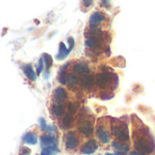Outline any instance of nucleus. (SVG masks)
<instances>
[{
    "label": "nucleus",
    "mask_w": 155,
    "mask_h": 155,
    "mask_svg": "<svg viewBox=\"0 0 155 155\" xmlns=\"http://www.w3.org/2000/svg\"><path fill=\"white\" fill-rule=\"evenodd\" d=\"M22 70H23L24 74H25V76H26L29 80H31V81H35L36 75H37V74L34 72L33 67H32L31 64H27L23 65V66H22Z\"/></svg>",
    "instance_id": "14"
},
{
    "label": "nucleus",
    "mask_w": 155,
    "mask_h": 155,
    "mask_svg": "<svg viewBox=\"0 0 155 155\" xmlns=\"http://www.w3.org/2000/svg\"><path fill=\"white\" fill-rule=\"evenodd\" d=\"M73 69H74V72L75 74H82V75L87 74H89V72H90L89 66H88L85 63H84V62L76 63V64L74 65Z\"/></svg>",
    "instance_id": "11"
},
{
    "label": "nucleus",
    "mask_w": 155,
    "mask_h": 155,
    "mask_svg": "<svg viewBox=\"0 0 155 155\" xmlns=\"http://www.w3.org/2000/svg\"><path fill=\"white\" fill-rule=\"evenodd\" d=\"M44 74H45V75H44V78H45V79H48V77H49V75H48V74H48V72H47V71H46V72H45V73H44Z\"/></svg>",
    "instance_id": "31"
},
{
    "label": "nucleus",
    "mask_w": 155,
    "mask_h": 155,
    "mask_svg": "<svg viewBox=\"0 0 155 155\" xmlns=\"http://www.w3.org/2000/svg\"><path fill=\"white\" fill-rule=\"evenodd\" d=\"M112 146L115 151V155H125L129 152V145L120 143L119 142H113Z\"/></svg>",
    "instance_id": "8"
},
{
    "label": "nucleus",
    "mask_w": 155,
    "mask_h": 155,
    "mask_svg": "<svg viewBox=\"0 0 155 155\" xmlns=\"http://www.w3.org/2000/svg\"><path fill=\"white\" fill-rule=\"evenodd\" d=\"M67 94L65 90L62 87H58L54 91V102H60L63 103L66 99Z\"/></svg>",
    "instance_id": "12"
},
{
    "label": "nucleus",
    "mask_w": 155,
    "mask_h": 155,
    "mask_svg": "<svg viewBox=\"0 0 155 155\" xmlns=\"http://www.w3.org/2000/svg\"><path fill=\"white\" fill-rule=\"evenodd\" d=\"M80 107V104L77 102H74V103H70L68 104V111L70 114H74L76 113V111L78 110V108Z\"/></svg>",
    "instance_id": "24"
},
{
    "label": "nucleus",
    "mask_w": 155,
    "mask_h": 155,
    "mask_svg": "<svg viewBox=\"0 0 155 155\" xmlns=\"http://www.w3.org/2000/svg\"><path fill=\"white\" fill-rule=\"evenodd\" d=\"M51 113L54 116L59 117L64 114V105L63 103L54 102L51 106Z\"/></svg>",
    "instance_id": "10"
},
{
    "label": "nucleus",
    "mask_w": 155,
    "mask_h": 155,
    "mask_svg": "<svg viewBox=\"0 0 155 155\" xmlns=\"http://www.w3.org/2000/svg\"><path fill=\"white\" fill-rule=\"evenodd\" d=\"M30 150L28 149V148H26V147H22V149H21V153L24 155H27L30 153Z\"/></svg>",
    "instance_id": "29"
},
{
    "label": "nucleus",
    "mask_w": 155,
    "mask_h": 155,
    "mask_svg": "<svg viewBox=\"0 0 155 155\" xmlns=\"http://www.w3.org/2000/svg\"><path fill=\"white\" fill-rule=\"evenodd\" d=\"M129 155H143V154H142V153H137V152H132V153H131Z\"/></svg>",
    "instance_id": "32"
},
{
    "label": "nucleus",
    "mask_w": 155,
    "mask_h": 155,
    "mask_svg": "<svg viewBox=\"0 0 155 155\" xmlns=\"http://www.w3.org/2000/svg\"><path fill=\"white\" fill-rule=\"evenodd\" d=\"M98 148L97 143L94 140H89L81 148V152L84 154H92L94 153Z\"/></svg>",
    "instance_id": "7"
},
{
    "label": "nucleus",
    "mask_w": 155,
    "mask_h": 155,
    "mask_svg": "<svg viewBox=\"0 0 155 155\" xmlns=\"http://www.w3.org/2000/svg\"><path fill=\"white\" fill-rule=\"evenodd\" d=\"M96 136L102 143H107L109 142V135L106 130L104 129L102 126H98L96 129Z\"/></svg>",
    "instance_id": "13"
},
{
    "label": "nucleus",
    "mask_w": 155,
    "mask_h": 155,
    "mask_svg": "<svg viewBox=\"0 0 155 155\" xmlns=\"http://www.w3.org/2000/svg\"><path fill=\"white\" fill-rule=\"evenodd\" d=\"M84 45H85L86 47H89V48H91L93 50L98 49L102 45L101 37H88L85 40Z\"/></svg>",
    "instance_id": "9"
},
{
    "label": "nucleus",
    "mask_w": 155,
    "mask_h": 155,
    "mask_svg": "<svg viewBox=\"0 0 155 155\" xmlns=\"http://www.w3.org/2000/svg\"><path fill=\"white\" fill-rule=\"evenodd\" d=\"M94 0H83V6L84 8H89L93 5Z\"/></svg>",
    "instance_id": "27"
},
{
    "label": "nucleus",
    "mask_w": 155,
    "mask_h": 155,
    "mask_svg": "<svg viewBox=\"0 0 155 155\" xmlns=\"http://www.w3.org/2000/svg\"><path fill=\"white\" fill-rule=\"evenodd\" d=\"M43 60H44V63L45 64V67L46 69H49L53 64V59L51 57V55H49L48 54H44L43 55Z\"/></svg>",
    "instance_id": "23"
},
{
    "label": "nucleus",
    "mask_w": 155,
    "mask_h": 155,
    "mask_svg": "<svg viewBox=\"0 0 155 155\" xmlns=\"http://www.w3.org/2000/svg\"><path fill=\"white\" fill-rule=\"evenodd\" d=\"M67 43H68V45H69V50H70V52L73 50V48H74V39L73 38V37H68L67 38Z\"/></svg>",
    "instance_id": "26"
},
{
    "label": "nucleus",
    "mask_w": 155,
    "mask_h": 155,
    "mask_svg": "<svg viewBox=\"0 0 155 155\" xmlns=\"http://www.w3.org/2000/svg\"><path fill=\"white\" fill-rule=\"evenodd\" d=\"M69 65V63L67 62L65 64H64L63 66H62V68L59 70V73H58V80H59V82L62 84H65V83H66V74H65V69H66V67Z\"/></svg>",
    "instance_id": "21"
},
{
    "label": "nucleus",
    "mask_w": 155,
    "mask_h": 155,
    "mask_svg": "<svg viewBox=\"0 0 155 155\" xmlns=\"http://www.w3.org/2000/svg\"><path fill=\"white\" fill-rule=\"evenodd\" d=\"M134 147L143 154L153 153L154 150V142L149 131L143 129L142 133H138V136L134 138Z\"/></svg>",
    "instance_id": "1"
},
{
    "label": "nucleus",
    "mask_w": 155,
    "mask_h": 155,
    "mask_svg": "<svg viewBox=\"0 0 155 155\" xmlns=\"http://www.w3.org/2000/svg\"><path fill=\"white\" fill-rule=\"evenodd\" d=\"M43 62H44V60H43V57H42V58L39 59V62H38V64H37V65H36V74H37V75L40 74L41 72H42V70H43V67H44Z\"/></svg>",
    "instance_id": "25"
},
{
    "label": "nucleus",
    "mask_w": 155,
    "mask_h": 155,
    "mask_svg": "<svg viewBox=\"0 0 155 155\" xmlns=\"http://www.w3.org/2000/svg\"><path fill=\"white\" fill-rule=\"evenodd\" d=\"M96 84L101 89H105L111 84H114L115 87L118 85V77L115 74H111V73H100L96 76Z\"/></svg>",
    "instance_id": "3"
},
{
    "label": "nucleus",
    "mask_w": 155,
    "mask_h": 155,
    "mask_svg": "<svg viewBox=\"0 0 155 155\" xmlns=\"http://www.w3.org/2000/svg\"><path fill=\"white\" fill-rule=\"evenodd\" d=\"M105 155H114V154H111V153H107V154H105Z\"/></svg>",
    "instance_id": "33"
},
{
    "label": "nucleus",
    "mask_w": 155,
    "mask_h": 155,
    "mask_svg": "<svg viewBox=\"0 0 155 155\" xmlns=\"http://www.w3.org/2000/svg\"><path fill=\"white\" fill-rule=\"evenodd\" d=\"M72 121H73V116L72 114H66L61 120V127L63 129H68L71 124H72Z\"/></svg>",
    "instance_id": "19"
},
{
    "label": "nucleus",
    "mask_w": 155,
    "mask_h": 155,
    "mask_svg": "<svg viewBox=\"0 0 155 155\" xmlns=\"http://www.w3.org/2000/svg\"><path fill=\"white\" fill-rule=\"evenodd\" d=\"M41 146L42 147H49L54 144V137L53 134H48V135H44L41 137L40 140Z\"/></svg>",
    "instance_id": "16"
},
{
    "label": "nucleus",
    "mask_w": 155,
    "mask_h": 155,
    "mask_svg": "<svg viewBox=\"0 0 155 155\" xmlns=\"http://www.w3.org/2000/svg\"><path fill=\"white\" fill-rule=\"evenodd\" d=\"M59 150L58 148L56 147L55 144L52 145V146H49V147H45L43 149L41 155H54L56 153H58Z\"/></svg>",
    "instance_id": "22"
},
{
    "label": "nucleus",
    "mask_w": 155,
    "mask_h": 155,
    "mask_svg": "<svg viewBox=\"0 0 155 155\" xmlns=\"http://www.w3.org/2000/svg\"><path fill=\"white\" fill-rule=\"evenodd\" d=\"M23 141L26 144L34 145L37 143V135L34 133H27L23 136Z\"/></svg>",
    "instance_id": "17"
},
{
    "label": "nucleus",
    "mask_w": 155,
    "mask_h": 155,
    "mask_svg": "<svg viewBox=\"0 0 155 155\" xmlns=\"http://www.w3.org/2000/svg\"><path fill=\"white\" fill-rule=\"evenodd\" d=\"M69 53H70V50L66 48V46L64 45V44L63 42H61L59 44V53H58V54H56V59L63 60L65 57H67Z\"/></svg>",
    "instance_id": "18"
},
{
    "label": "nucleus",
    "mask_w": 155,
    "mask_h": 155,
    "mask_svg": "<svg viewBox=\"0 0 155 155\" xmlns=\"http://www.w3.org/2000/svg\"><path fill=\"white\" fill-rule=\"evenodd\" d=\"M66 84L70 89H74L78 84L77 77L73 74H69L67 76V79H66Z\"/></svg>",
    "instance_id": "20"
},
{
    "label": "nucleus",
    "mask_w": 155,
    "mask_h": 155,
    "mask_svg": "<svg viewBox=\"0 0 155 155\" xmlns=\"http://www.w3.org/2000/svg\"><path fill=\"white\" fill-rule=\"evenodd\" d=\"M78 131L84 136H91L94 133L92 123L88 120H81L78 124Z\"/></svg>",
    "instance_id": "5"
},
{
    "label": "nucleus",
    "mask_w": 155,
    "mask_h": 155,
    "mask_svg": "<svg viewBox=\"0 0 155 155\" xmlns=\"http://www.w3.org/2000/svg\"><path fill=\"white\" fill-rule=\"evenodd\" d=\"M105 20V15L102 12L96 11L92 14L89 19V27L90 28H98L99 25Z\"/></svg>",
    "instance_id": "4"
},
{
    "label": "nucleus",
    "mask_w": 155,
    "mask_h": 155,
    "mask_svg": "<svg viewBox=\"0 0 155 155\" xmlns=\"http://www.w3.org/2000/svg\"><path fill=\"white\" fill-rule=\"evenodd\" d=\"M79 141L74 132H69L65 136V147L67 150H74L77 147Z\"/></svg>",
    "instance_id": "6"
},
{
    "label": "nucleus",
    "mask_w": 155,
    "mask_h": 155,
    "mask_svg": "<svg viewBox=\"0 0 155 155\" xmlns=\"http://www.w3.org/2000/svg\"><path fill=\"white\" fill-rule=\"evenodd\" d=\"M94 82V78L92 74H85L81 79V86L83 89H88L90 88Z\"/></svg>",
    "instance_id": "15"
},
{
    "label": "nucleus",
    "mask_w": 155,
    "mask_h": 155,
    "mask_svg": "<svg viewBox=\"0 0 155 155\" xmlns=\"http://www.w3.org/2000/svg\"><path fill=\"white\" fill-rule=\"evenodd\" d=\"M112 132L114 135L119 140V141H128L130 139V134H129V129L128 126L125 123L121 122L120 120H115L113 119V123L111 125Z\"/></svg>",
    "instance_id": "2"
},
{
    "label": "nucleus",
    "mask_w": 155,
    "mask_h": 155,
    "mask_svg": "<svg viewBox=\"0 0 155 155\" xmlns=\"http://www.w3.org/2000/svg\"><path fill=\"white\" fill-rule=\"evenodd\" d=\"M39 123H40L41 129H42L43 131H45V130H46V128H47L46 124H45V120L44 118H41V119L39 120Z\"/></svg>",
    "instance_id": "28"
},
{
    "label": "nucleus",
    "mask_w": 155,
    "mask_h": 155,
    "mask_svg": "<svg viewBox=\"0 0 155 155\" xmlns=\"http://www.w3.org/2000/svg\"><path fill=\"white\" fill-rule=\"evenodd\" d=\"M102 5L104 7L109 8L110 7V0H102Z\"/></svg>",
    "instance_id": "30"
}]
</instances>
